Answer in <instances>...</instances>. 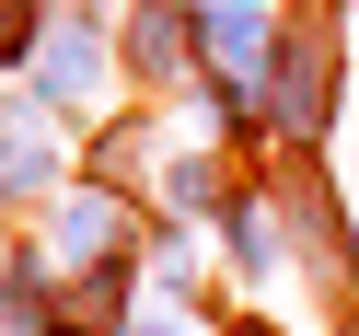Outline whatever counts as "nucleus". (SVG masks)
Wrapping results in <instances>:
<instances>
[{
	"mask_svg": "<svg viewBox=\"0 0 359 336\" xmlns=\"http://www.w3.org/2000/svg\"><path fill=\"white\" fill-rule=\"evenodd\" d=\"M47 243L58 267H104V255H140V197H116V186H93V174H81V186H58L47 197Z\"/></svg>",
	"mask_w": 359,
	"mask_h": 336,
	"instance_id": "4",
	"label": "nucleus"
},
{
	"mask_svg": "<svg viewBox=\"0 0 359 336\" xmlns=\"http://www.w3.org/2000/svg\"><path fill=\"white\" fill-rule=\"evenodd\" d=\"M151 197H163L174 220H220L232 174H220V151H163V163H151Z\"/></svg>",
	"mask_w": 359,
	"mask_h": 336,
	"instance_id": "9",
	"label": "nucleus"
},
{
	"mask_svg": "<svg viewBox=\"0 0 359 336\" xmlns=\"http://www.w3.org/2000/svg\"><path fill=\"white\" fill-rule=\"evenodd\" d=\"M47 313H58V255L47 243H12L0 255V336H47Z\"/></svg>",
	"mask_w": 359,
	"mask_h": 336,
	"instance_id": "8",
	"label": "nucleus"
},
{
	"mask_svg": "<svg viewBox=\"0 0 359 336\" xmlns=\"http://www.w3.org/2000/svg\"><path fill=\"white\" fill-rule=\"evenodd\" d=\"M336 0L325 12H278V47H266V128L278 140H302V151H325V128H336Z\"/></svg>",
	"mask_w": 359,
	"mask_h": 336,
	"instance_id": "1",
	"label": "nucleus"
},
{
	"mask_svg": "<svg viewBox=\"0 0 359 336\" xmlns=\"http://www.w3.org/2000/svg\"><path fill=\"white\" fill-rule=\"evenodd\" d=\"M0 255H12V243H0Z\"/></svg>",
	"mask_w": 359,
	"mask_h": 336,
	"instance_id": "14",
	"label": "nucleus"
},
{
	"mask_svg": "<svg viewBox=\"0 0 359 336\" xmlns=\"http://www.w3.org/2000/svg\"><path fill=\"white\" fill-rule=\"evenodd\" d=\"M116 58H128L140 93H197V81H209V47H197L186 0H128L116 12Z\"/></svg>",
	"mask_w": 359,
	"mask_h": 336,
	"instance_id": "3",
	"label": "nucleus"
},
{
	"mask_svg": "<svg viewBox=\"0 0 359 336\" xmlns=\"http://www.w3.org/2000/svg\"><path fill=\"white\" fill-rule=\"evenodd\" d=\"M209 232H220V255H232V278H243V290L302 278V255H290V209H278L266 186H243V174H232V197H220V220H209Z\"/></svg>",
	"mask_w": 359,
	"mask_h": 336,
	"instance_id": "6",
	"label": "nucleus"
},
{
	"mask_svg": "<svg viewBox=\"0 0 359 336\" xmlns=\"http://www.w3.org/2000/svg\"><path fill=\"white\" fill-rule=\"evenodd\" d=\"M128 336H186V325H163V313H140V325H128Z\"/></svg>",
	"mask_w": 359,
	"mask_h": 336,
	"instance_id": "12",
	"label": "nucleus"
},
{
	"mask_svg": "<svg viewBox=\"0 0 359 336\" xmlns=\"http://www.w3.org/2000/svg\"><path fill=\"white\" fill-rule=\"evenodd\" d=\"M220 336H278V325H266V313H232V325H220Z\"/></svg>",
	"mask_w": 359,
	"mask_h": 336,
	"instance_id": "11",
	"label": "nucleus"
},
{
	"mask_svg": "<svg viewBox=\"0 0 359 336\" xmlns=\"http://www.w3.org/2000/svg\"><path fill=\"white\" fill-rule=\"evenodd\" d=\"M336 12H359V0H336Z\"/></svg>",
	"mask_w": 359,
	"mask_h": 336,
	"instance_id": "13",
	"label": "nucleus"
},
{
	"mask_svg": "<svg viewBox=\"0 0 359 336\" xmlns=\"http://www.w3.org/2000/svg\"><path fill=\"white\" fill-rule=\"evenodd\" d=\"M70 186V140L35 93H0V209H47Z\"/></svg>",
	"mask_w": 359,
	"mask_h": 336,
	"instance_id": "5",
	"label": "nucleus"
},
{
	"mask_svg": "<svg viewBox=\"0 0 359 336\" xmlns=\"http://www.w3.org/2000/svg\"><path fill=\"white\" fill-rule=\"evenodd\" d=\"M24 81H35L47 116H93L116 93V24H104V0H58L47 35H35V58H24Z\"/></svg>",
	"mask_w": 359,
	"mask_h": 336,
	"instance_id": "2",
	"label": "nucleus"
},
{
	"mask_svg": "<svg viewBox=\"0 0 359 336\" xmlns=\"http://www.w3.org/2000/svg\"><path fill=\"white\" fill-rule=\"evenodd\" d=\"M186 12H197L209 70H266V47H278V0H186Z\"/></svg>",
	"mask_w": 359,
	"mask_h": 336,
	"instance_id": "7",
	"label": "nucleus"
},
{
	"mask_svg": "<svg viewBox=\"0 0 359 336\" xmlns=\"http://www.w3.org/2000/svg\"><path fill=\"white\" fill-rule=\"evenodd\" d=\"M197 116H209L220 140H255L266 128V70H209L197 81Z\"/></svg>",
	"mask_w": 359,
	"mask_h": 336,
	"instance_id": "10",
	"label": "nucleus"
}]
</instances>
